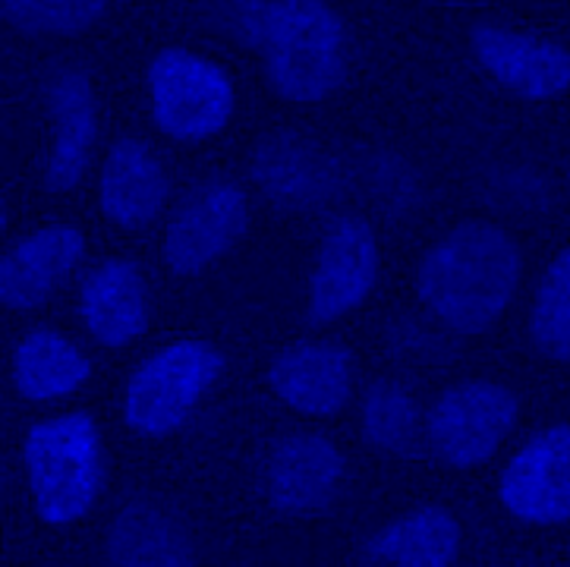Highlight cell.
<instances>
[{"instance_id": "obj_9", "label": "cell", "mask_w": 570, "mask_h": 567, "mask_svg": "<svg viewBox=\"0 0 570 567\" xmlns=\"http://www.w3.org/2000/svg\"><path fill=\"white\" fill-rule=\"evenodd\" d=\"M501 501L530 524L570 520V426L546 429L508 463Z\"/></svg>"}, {"instance_id": "obj_15", "label": "cell", "mask_w": 570, "mask_h": 567, "mask_svg": "<svg viewBox=\"0 0 570 567\" xmlns=\"http://www.w3.org/2000/svg\"><path fill=\"white\" fill-rule=\"evenodd\" d=\"M167 174L151 148L139 139L114 143L101 170V208L120 227H142L161 212Z\"/></svg>"}, {"instance_id": "obj_3", "label": "cell", "mask_w": 570, "mask_h": 567, "mask_svg": "<svg viewBox=\"0 0 570 567\" xmlns=\"http://www.w3.org/2000/svg\"><path fill=\"white\" fill-rule=\"evenodd\" d=\"M26 467L36 508L48 524H70L92 508L101 486V441L92 417L67 413L26 436Z\"/></svg>"}, {"instance_id": "obj_12", "label": "cell", "mask_w": 570, "mask_h": 567, "mask_svg": "<svg viewBox=\"0 0 570 567\" xmlns=\"http://www.w3.org/2000/svg\"><path fill=\"white\" fill-rule=\"evenodd\" d=\"M344 458L322 436H291L268 460V498L281 511L309 514L325 508L341 486Z\"/></svg>"}, {"instance_id": "obj_2", "label": "cell", "mask_w": 570, "mask_h": 567, "mask_svg": "<svg viewBox=\"0 0 570 567\" xmlns=\"http://www.w3.org/2000/svg\"><path fill=\"white\" fill-rule=\"evenodd\" d=\"M520 281V250L489 221H463L420 265V296L444 325L485 331L511 303Z\"/></svg>"}, {"instance_id": "obj_11", "label": "cell", "mask_w": 570, "mask_h": 567, "mask_svg": "<svg viewBox=\"0 0 570 567\" xmlns=\"http://www.w3.org/2000/svg\"><path fill=\"white\" fill-rule=\"evenodd\" d=\"M268 379L277 398L291 403L294 410L309 417H328L347 403L353 366L350 353L341 344L303 341L277 353Z\"/></svg>"}, {"instance_id": "obj_4", "label": "cell", "mask_w": 570, "mask_h": 567, "mask_svg": "<svg viewBox=\"0 0 570 567\" xmlns=\"http://www.w3.org/2000/svg\"><path fill=\"white\" fill-rule=\"evenodd\" d=\"M222 369V353L205 341H177L158 350L129 379L127 422L146 436L177 429Z\"/></svg>"}, {"instance_id": "obj_5", "label": "cell", "mask_w": 570, "mask_h": 567, "mask_svg": "<svg viewBox=\"0 0 570 567\" xmlns=\"http://www.w3.org/2000/svg\"><path fill=\"white\" fill-rule=\"evenodd\" d=\"M155 124L174 139H205L227 124L234 110L230 79L199 55L167 48L148 70Z\"/></svg>"}, {"instance_id": "obj_17", "label": "cell", "mask_w": 570, "mask_h": 567, "mask_svg": "<svg viewBox=\"0 0 570 567\" xmlns=\"http://www.w3.org/2000/svg\"><path fill=\"white\" fill-rule=\"evenodd\" d=\"M460 551L458 520L444 508H423L387 524L366 542V558L379 565L448 567Z\"/></svg>"}, {"instance_id": "obj_20", "label": "cell", "mask_w": 570, "mask_h": 567, "mask_svg": "<svg viewBox=\"0 0 570 567\" xmlns=\"http://www.w3.org/2000/svg\"><path fill=\"white\" fill-rule=\"evenodd\" d=\"M13 379L22 398L51 401L89 379V360L55 331H36L17 348Z\"/></svg>"}, {"instance_id": "obj_19", "label": "cell", "mask_w": 570, "mask_h": 567, "mask_svg": "<svg viewBox=\"0 0 570 567\" xmlns=\"http://www.w3.org/2000/svg\"><path fill=\"white\" fill-rule=\"evenodd\" d=\"M108 558L117 565H193L184 527L148 501L120 511L108 536Z\"/></svg>"}, {"instance_id": "obj_21", "label": "cell", "mask_w": 570, "mask_h": 567, "mask_svg": "<svg viewBox=\"0 0 570 567\" xmlns=\"http://www.w3.org/2000/svg\"><path fill=\"white\" fill-rule=\"evenodd\" d=\"M533 341L552 360H570V250L549 265L533 303Z\"/></svg>"}, {"instance_id": "obj_23", "label": "cell", "mask_w": 570, "mask_h": 567, "mask_svg": "<svg viewBox=\"0 0 570 567\" xmlns=\"http://www.w3.org/2000/svg\"><path fill=\"white\" fill-rule=\"evenodd\" d=\"M363 429L382 451H410L416 439V407L401 384L379 382L368 388L363 403Z\"/></svg>"}, {"instance_id": "obj_22", "label": "cell", "mask_w": 570, "mask_h": 567, "mask_svg": "<svg viewBox=\"0 0 570 567\" xmlns=\"http://www.w3.org/2000/svg\"><path fill=\"white\" fill-rule=\"evenodd\" d=\"M0 13L26 36H79L105 13V0H0Z\"/></svg>"}, {"instance_id": "obj_14", "label": "cell", "mask_w": 570, "mask_h": 567, "mask_svg": "<svg viewBox=\"0 0 570 567\" xmlns=\"http://www.w3.org/2000/svg\"><path fill=\"white\" fill-rule=\"evenodd\" d=\"M51 114H55V148L45 170V186L51 193L73 189L86 170L95 143V95L82 70H63L51 82Z\"/></svg>"}, {"instance_id": "obj_16", "label": "cell", "mask_w": 570, "mask_h": 567, "mask_svg": "<svg viewBox=\"0 0 570 567\" xmlns=\"http://www.w3.org/2000/svg\"><path fill=\"white\" fill-rule=\"evenodd\" d=\"M82 319L95 341L124 348L148 325V291L132 262H105L82 287Z\"/></svg>"}, {"instance_id": "obj_1", "label": "cell", "mask_w": 570, "mask_h": 567, "mask_svg": "<svg viewBox=\"0 0 570 567\" xmlns=\"http://www.w3.org/2000/svg\"><path fill=\"white\" fill-rule=\"evenodd\" d=\"M243 38L287 101H322L344 82V26L325 0H234Z\"/></svg>"}, {"instance_id": "obj_13", "label": "cell", "mask_w": 570, "mask_h": 567, "mask_svg": "<svg viewBox=\"0 0 570 567\" xmlns=\"http://www.w3.org/2000/svg\"><path fill=\"white\" fill-rule=\"evenodd\" d=\"M82 234L67 224L38 231L22 239L0 262V300L10 310H32L45 303L82 256Z\"/></svg>"}, {"instance_id": "obj_7", "label": "cell", "mask_w": 570, "mask_h": 567, "mask_svg": "<svg viewBox=\"0 0 570 567\" xmlns=\"http://www.w3.org/2000/svg\"><path fill=\"white\" fill-rule=\"evenodd\" d=\"M379 277V243L363 218H337L322 239L309 281V322L328 325L356 310Z\"/></svg>"}, {"instance_id": "obj_6", "label": "cell", "mask_w": 570, "mask_h": 567, "mask_svg": "<svg viewBox=\"0 0 570 567\" xmlns=\"http://www.w3.org/2000/svg\"><path fill=\"white\" fill-rule=\"evenodd\" d=\"M517 420V398L504 384L466 382L448 388L429 417L432 448L451 467H476L498 451Z\"/></svg>"}, {"instance_id": "obj_18", "label": "cell", "mask_w": 570, "mask_h": 567, "mask_svg": "<svg viewBox=\"0 0 570 567\" xmlns=\"http://www.w3.org/2000/svg\"><path fill=\"white\" fill-rule=\"evenodd\" d=\"M256 180L281 205H313L328 196L332 167L313 143L296 136H277L258 148Z\"/></svg>"}, {"instance_id": "obj_10", "label": "cell", "mask_w": 570, "mask_h": 567, "mask_svg": "<svg viewBox=\"0 0 570 567\" xmlns=\"http://www.w3.org/2000/svg\"><path fill=\"white\" fill-rule=\"evenodd\" d=\"M473 55L504 89L520 98H554L570 89V51L546 38L520 36L498 26H476Z\"/></svg>"}, {"instance_id": "obj_8", "label": "cell", "mask_w": 570, "mask_h": 567, "mask_svg": "<svg viewBox=\"0 0 570 567\" xmlns=\"http://www.w3.org/2000/svg\"><path fill=\"white\" fill-rule=\"evenodd\" d=\"M249 208L234 184H205L180 205L165 234V258L177 275H196L246 231Z\"/></svg>"}]
</instances>
